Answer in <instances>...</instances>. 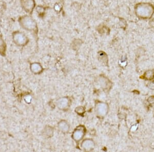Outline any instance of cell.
I'll return each instance as SVG.
<instances>
[{
  "instance_id": "6da1fadb",
  "label": "cell",
  "mask_w": 154,
  "mask_h": 152,
  "mask_svg": "<svg viewBox=\"0 0 154 152\" xmlns=\"http://www.w3.org/2000/svg\"><path fill=\"white\" fill-rule=\"evenodd\" d=\"M18 22L20 26L24 30L32 32L35 37L38 36V24L31 15L25 14L20 16L18 19Z\"/></svg>"
},
{
  "instance_id": "7a4b0ae2",
  "label": "cell",
  "mask_w": 154,
  "mask_h": 152,
  "mask_svg": "<svg viewBox=\"0 0 154 152\" xmlns=\"http://www.w3.org/2000/svg\"><path fill=\"white\" fill-rule=\"evenodd\" d=\"M135 13L138 18L141 19H149L154 13V6L152 4L139 3L134 7Z\"/></svg>"
},
{
  "instance_id": "3957f363",
  "label": "cell",
  "mask_w": 154,
  "mask_h": 152,
  "mask_svg": "<svg viewBox=\"0 0 154 152\" xmlns=\"http://www.w3.org/2000/svg\"><path fill=\"white\" fill-rule=\"evenodd\" d=\"M12 39L14 44L19 47L25 46L29 42V40L27 35L20 31H15L12 32Z\"/></svg>"
},
{
  "instance_id": "277c9868",
  "label": "cell",
  "mask_w": 154,
  "mask_h": 152,
  "mask_svg": "<svg viewBox=\"0 0 154 152\" xmlns=\"http://www.w3.org/2000/svg\"><path fill=\"white\" fill-rule=\"evenodd\" d=\"M21 7L25 12L32 15L36 7L35 0H20Z\"/></svg>"
},
{
  "instance_id": "5b68a950",
  "label": "cell",
  "mask_w": 154,
  "mask_h": 152,
  "mask_svg": "<svg viewBox=\"0 0 154 152\" xmlns=\"http://www.w3.org/2000/svg\"><path fill=\"white\" fill-rule=\"evenodd\" d=\"M109 110V107L106 103L102 102L98 103L96 105L95 111L97 115L100 117H103L106 115Z\"/></svg>"
},
{
  "instance_id": "8992f818",
  "label": "cell",
  "mask_w": 154,
  "mask_h": 152,
  "mask_svg": "<svg viewBox=\"0 0 154 152\" xmlns=\"http://www.w3.org/2000/svg\"><path fill=\"white\" fill-rule=\"evenodd\" d=\"M85 134V130L83 127H78L72 133V138L76 142L80 141Z\"/></svg>"
},
{
  "instance_id": "52a82bcc",
  "label": "cell",
  "mask_w": 154,
  "mask_h": 152,
  "mask_svg": "<svg viewBox=\"0 0 154 152\" xmlns=\"http://www.w3.org/2000/svg\"><path fill=\"white\" fill-rule=\"evenodd\" d=\"M70 100L67 97H63L59 99L57 101V105L61 110H66L69 106Z\"/></svg>"
},
{
  "instance_id": "ba28073f",
  "label": "cell",
  "mask_w": 154,
  "mask_h": 152,
  "mask_svg": "<svg viewBox=\"0 0 154 152\" xmlns=\"http://www.w3.org/2000/svg\"><path fill=\"white\" fill-rule=\"evenodd\" d=\"M81 146L84 150L90 151L94 149L95 143L93 140L88 139L83 141L82 144L81 145Z\"/></svg>"
},
{
  "instance_id": "9c48e42d",
  "label": "cell",
  "mask_w": 154,
  "mask_h": 152,
  "mask_svg": "<svg viewBox=\"0 0 154 152\" xmlns=\"http://www.w3.org/2000/svg\"><path fill=\"white\" fill-rule=\"evenodd\" d=\"M30 69L32 72L35 74H40L43 71V69L41 64L38 63H33L31 64Z\"/></svg>"
},
{
  "instance_id": "30bf717a",
  "label": "cell",
  "mask_w": 154,
  "mask_h": 152,
  "mask_svg": "<svg viewBox=\"0 0 154 152\" xmlns=\"http://www.w3.org/2000/svg\"><path fill=\"white\" fill-rule=\"evenodd\" d=\"M6 51L7 45L4 40L2 34H0V55L3 56H5Z\"/></svg>"
},
{
  "instance_id": "8fae6325",
  "label": "cell",
  "mask_w": 154,
  "mask_h": 152,
  "mask_svg": "<svg viewBox=\"0 0 154 152\" xmlns=\"http://www.w3.org/2000/svg\"><path fill=\"white\" fill-rule=\"evenodd\" d=\"M58 128L63 133H66L69 130V125L65 121H62L58 124Z\"/></svg>"
},
{
  "instance_id": "7c38bea8",
  "label": "cell",
  "mask_w": 154,
  "mask_h": 152,
  "mask_svg": "<svg viewBox=\"0 0 154 152\" xmlns=\"http://www.w3.org/2000/svg\"><path fill=\"white\" fill-rule=\"evenodd\" d=\"M35 9H36V11L38 14V16L40 18L44 17L46 10L47 9L46 7H44L43 6L38 5L37 6Z\"/></svg>"
},
{
  "instance_id": "4fadbf2b",
  "label": "cell",
  "mask_w": 154,
  "mask_h": 152,
  "mask_svg": "<svg viewBox=\"0 0 154 152\" xmlns=\"http://www.w3.org/2000/svg\"><path fill=\"white\" fill-rule=\"evenodd\" d=\"M53 129L51 128V127L48 126L46 127L45 128H44V131H43V135L45 137H51L53 135Z\"/></svg>"
},
{
  "instance_id": "5bb4252c",
  "label": "cell",
  "mask_w": 154,
  "mask_h": 152,
  "mask_svg": "<svg viewBox=\"0 0 154 152\" xmlns=\"http://www.w3.org/2000/svg\"><path fill=\"white\" fill-rule=\"evenodd\" d=\"M60 1H63V0H60Z\"/></svg>"
}]
</instances>
